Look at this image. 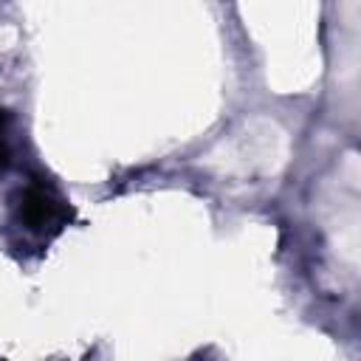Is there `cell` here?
<instances>
[{
	"label": "cell",
	"instance_id": "obj_2",
	"mask_svg": "<svg viewBox=\"0 0 361 361\" xmlns=\"http://www.w3.org/2000/svg\"><path fill=\"white\" fill-rule=\"evenodd\" d=\"M6 166H8V149H6L3 144H0V172H3Z\"/></svg>",
	"mask_w": 361,
	"mask_h": 361
},
{
	"label": "cell",
	"instance_id": "obj_1",
	"mask_svg": "<svg viewBox=\"0 0 361 361\" xmlns=\"http://www.w3.org/2000/svg\"><path fill=\"white\" fill-rule=\"evenodd\" d=\"M20 220L31 228V231H42L45 226L56 223L59 217L71 214V209H65V203L39 180H31L23 195H20V206H17Z\"/></svg>",
	"mask_w": 361,
	"mask_h": 361
},
{
	"label": "cell",
	"instance_id": "obj_4",
	"mask_svg": "<svg viewBox=\"0 0 361 361\" xmlns=\"http://www.w3.org/2000/svg\"><path fill=\"white\" fill-rule=\"evenodd\" d=\"M0 361H6V358H0Z\"/></svg>",
	"mask_w": 361,
	"mask_h": 361
},
{
	"label": "cell",
	"instance_id": "obj_3",
	"mask_svg": "<svg viewBox=\"0 0 361 361\" xmlns=\"http://www.w3.org/2000/svg\"><path fill=\"white\" fill-rule=\"evenodd\" d=\"M6 124H8V113H6L3 107H0V133L6 130Z\"/></svg>",
	"mask_w": 361,
	"mask_h": 361
}]
</instances>
